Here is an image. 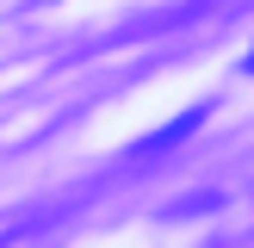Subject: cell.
<instances>
[{"label":"cell","mask_w":254,"mask_h":248,"mask_svg":"<svg viewBox=\"0 0 254 248\" xmlns=\"http://www.w3.org/2000/svg\"><path fill=\"white\" fill-rule=\"evenodd\" d=\"M198 124H205V106H192V112H180L174 124H161V130H155V136H143V143H136L130 155H136V161H155V155H168L174 143H186V136H192Z\"/></svg>","instance_id":"1"},{"label":"cell","mask_w":254,"mask_h":248,"mask_svg":"<svg viewBox=\"0 0 254 248\" xmlns=\"http://www.w3.org/2000/svg\"><path fill=\"white\" fill-rule=\"evenodd\" d=\"M248 74H254V50H248Z\"/></svg>","instance_id":"2"}]
</instances>
